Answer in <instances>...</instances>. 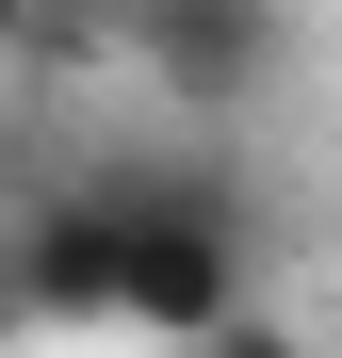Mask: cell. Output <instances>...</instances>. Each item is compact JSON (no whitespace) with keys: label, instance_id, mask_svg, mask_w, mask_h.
Returning a JSON list of instances; mask_svg holds the SVG:
<instances>
[{"label":"cell","instance_id":"cell-3","mask_svg":"<svg viewBox=\"0 0 342 358\" xmlns=\"http://www.w3.org/2000/svg\"><path fill=\"white\" fill-rule=\"evenodd\" d=\"M0 326H114V212L98 196H33L0 245Z\"/></svg>","mask_w":342,"mask_h":358},{"label":"cell","instance_id":"cell-1","mask_svg":"<svg viewBox=\"0 0 342 358\" xmlns=\"http://www.w3.org/2000/svg\"><path fill=\"white\" fill-rule=\"evenodd\" d=\"M82 196L114 212V326L131 342H212L228 310H261L245 293V196H228L212 163H98Z\"/></svg>","mask_w":342,"mask_h":358},{"label":"cell","instance_id":"cell-5","mask_svg":"<svg viewBox=\"0 0 342 358\" xmlns=\"http://www.w3.org/2000/svg\"><path fill=\"white\" fill-rule=\"evenodd\" d=\"M0 49H33V0H0Z\"/></svg>","mask_w":342,"mask_h":358},{"label":"cell","instance_id":"cell-2","mask_svg":"<svg viewBox=\"0 0 342 358\" xmlns=\"http://www.w3.org/2000/svg\"><path fill=\"white\" fill-rule=\"evenodd\" d=\"M98 33L131 49L147 98H163V114H196V131H245V114L310 66V17H294V0H114Z\"/></svg>","mask_w":342,"mask_h":358},{"label":"cell","instance_id":"cell-4","mask_svg":"<svg viewBox=\"0 0 342 358\" xmlns=\"http://www.w3.org/2000/svg\"><path fill=\"white\" fill-rule=\"evenodd\" d=\"M180 358H310V342L277 326V310H228V326H212V342H180Z\"/></svg>","mask_w":342,"mask_h":358}]
</instances>
